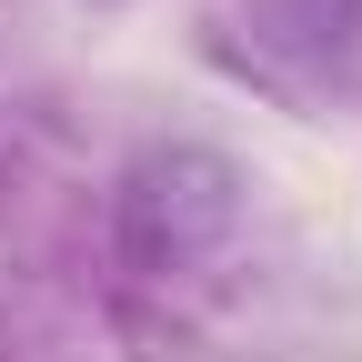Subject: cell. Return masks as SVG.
I'll use <instances>...</instances> for the list:
<instances>
[{
	"mask_svg": "<svg viewBox=\"0 0 362 362\" xmlns=\"http://www.w3.org/2000/svg\"><path fill=\"white\" fill-rule=\"evenodd\" d=\"M242 202H252V181H242L232 151L151 141L121 171V192H111V252L141 272V282H181V272H202L211 252H232Z\"/></svg>",
	"mask_w": 362,
	"mask_h": 362,
	"instance_id": "obj_1",
	"label": "cell"
},
{
	"mask_svg": "<svg viewBox=\"0 0 362 362\" xmlns=\"http://www.w3.org/2000/svg\"><path fill=\"white\" fill-rule=\"evenodd\" d=\"M272 21H282L292 51H342L352 21H362V0H272Z\"/></svg>",
	"mask_w": 362,
	"mask_h": 362,
	"instance_id": "obj_2",
	"label": "cell"
}]
</instances>
